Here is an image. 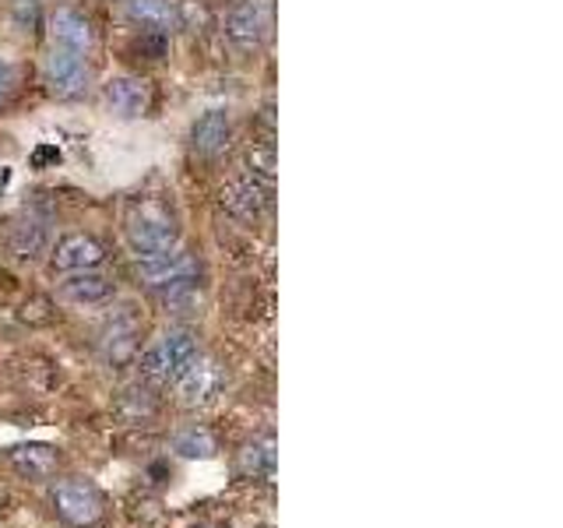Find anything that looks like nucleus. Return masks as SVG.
<instances>
[{
	"instance_id": "nucleus-1",
	"label": "nucleus",
	"mask_w": 563,
	"mask_h": 528,
	"mask_svg": "<svg viewBox=\"0 0 563 528\" xmlns=\"http://www.w3.org/2000/svg\"><path fill=\"white\" fill-rule=\"evenodd\" d=\"M137 282L145 286L155 299H163L166 307H180L190 304L198 296V282H201V268L194 254L173 246L166 254H155V257H141L134 264Z\"/></svg>"
},
{
	"instance_id": "nucleus-2",
	"label": "nucleus",
	"mask_w": 563,
	"mask_h": 528,
	"mask_svg": "<svg viewBox=\"0 0 563 528\" xmlns=\"http://www.w3.org/2000/svg\"><path fill=\"white\" fill-rule=\"evenodd\" d=\"M123 240H128L131 254L137 261L155 257L180 243V226H176V216L166 201L141 198L128 208V216H123Z\"/></svg>"
},
{
	"instance_id": "nucleus-3",
	"label": "nucleus",
	"mask_w": 563,
	"mask_h": 528,
	"mask_svg": "<svg viewBox=\"0 0 563 528\" xmlns=\"http://www.w3.org/2000/svg\"><path fill=\"white\" fill-rule=\"evenodd\" d=\"M198 356V334L187 328H169L141 352V377H145L148 387H173Z\"/></svg>"
},
{
	"instance_id": "nucleus-4",
	"label": "nucleus",
	"mask_w": 563,
	"mask_h": 528,
	"mask_svg": "<svg viewBox=\"0 0 563 528\" xmlns=\"http://www.w3.org/2000/svg\"><path fill=\"white\" fill-rule=\"evenodd\" d=\"M49 510L67 528H92L106 518V493L92 480H60L49 486Z\"/></svg>"
},
{
	"instance_id": "nucleus-5",
	"label": "nucleus",
	"mask_w": 563,
	"mask_h": 528,
	"mask_svg": "<svg viewBox=\"0 0 563 528\" xmlns=\"http://www.w3.org/2000/svg\"><path fill=\"white\" fill-rule=\"evenodd\" d=\"M43 78H46L49 96H57L64 102H75L88 92V85H92V70H88V61L81 57V53L49 46L46 61H43Z\"/></svg>"
},
{
	"instance_id": "nucleus-6",
	"label": "nucleus",
	"mask_w": 563,
	"mask_h": 528,
	"mask_svg": "<svg viewBox=\"0 0 563 528\" xmlns=\"http://www.w3.org/2000/svg\"><path fill=\"white\" fill-rule=\"evenodd\" d=\"M272 187H275L272 180H261V176H254V173H243L222 187V208L240 222H254L268 211Z\"/></svg>"
},
{
	"instance_id": "nucleus-7",
	"label": "nucleus",
	"mask_w": 563,
	"mask_h": 528,
	"mask_svg": "<svg viewBox=\"0 0 563 528\" xmlns=\"http://www.w3.org/2000/svg\"><path fill=\"white\" fill-rule=\"evenodd\" d=\"M173 387H176V398H180V405H187V409H198V405H208V402H216L222 395L225 366L219 360H211V356H198L187 366V374Z\"/></svg>"
},
{
	"instance_id": "nucleus-8",
	"label": "nucleus",
	"mask_w": 563,
	"mask_h": 528,
	"mask_svg": "<svg viewBox=\"0 0 563 528\" xmlns=\"http://www.w3.org/2000/svg\"><path fill=\"white\" fill-rule=\"evenodd\" d=\"M222 35L236 50H257L268 35V11L257 0H233L222 11Z\"/></svg>"
},
{
	"instance_id": "nucleus-9",
	"label": "nucleus",
	"mask_w": 563,
	"mask_h": 528,
	"mask_svg": "<svg viewBox=\"0 0 563 528\" xmlns=\"http://www.w3.org/2000/svg\"><path fill=\"white\" fill-rule=\"evenodd\" d=\"M60 451L49 444H14L4 451V465L25 483H46L60 472Z\"/></svg>"
},
{
	"instance_id": "nucleus-10",
	"label": "nucleus",
	"mask_w": 563,
	"mask_h": 528,
	"mask_svg": "<svg viewBox=\"0 0 563 528\" xmlns=\"http://www.w3.org/2000/svg\"><path fill=\"white\" fill-rule=\"evenodd\" d=\"M49 243V211L29 208L8 229V251L14 261H35Z\"/></svg>"
},
{
	"instance_id": "nucleus-11",
	"label": "nucleus",
	"mask_w": 563,
	"mask_h": 528,
	"mask_svg": "<svg viewBox=\"0 0 563 528\" xmlns=\"http://www.w3.org/2000/svg\"><path fill=\"white\" fill-rule=\"evenodd\" d=\"M137 334H141V324H137V314L131 307H123V314H113L110 321H106L102 334H99L102 360L110 366L131 363L134 352H137Z\"/></svg>"
},
{
	"instance_id": "nucleus-12",
	"label": "nucleus",
	"mask_w": 563,
	"mask_h": 528,
	"mask_svg": "<svg viewBox=\"0 0 563 528\" xmlns=\"http://www.w3.org/2000/svg\"><path fill=\"white\" fill-rule=\"evenodd\" d=\"M49 261L57 272H92L106 264V246L88 233H70V237L57 240Z\"/></svg>"
},
{
	"instance_id": "nucleus-13",
	"label": "nucleus",
	"mask_w": 563,
	"mask_h": 528,
	"mask_svg": "<svg viewBox=\"0 0 563 528\" xmlns=\"http://www.w3.org/2000/svg\"><path fill=\"white\" fill-rule=\"evenodd\" d=\"M49 40L53 46L81 53V57H88V50L96 46L92 25H88V18L75 8H57L49 14Z\"/></svg>"
},
{
	"instance_id": "nucleus-14",
	"label": "nucleus",
	"mask_w": 563,
	"mask_h": 528,
	"mask_svg": "<svg viewBox=\"0 0 563 528\" xmlns=\"http://www.w3.org/2000/svg\"><path fill=\"white\" fill-rule=\"evenodd\" d=\"M152 92H148V81L145 78H134V75H120L106 81V106L123 117V120H134L148 110Z\"/></svg>"
},
{
	"instance_id": "nucleus-15",
	"label": "nucleus",
	"mask_w": 563,
	"mask_h": 528,
	"mask_svg": "<svg viewBox=\"0 0 563 528\" xmlns=\"http://www.w3.org/2000/svg\"><path fill=\"white\" fill-rule=\"evenodd\" d=\"M123 14L152 35H169L173 29H180V8L173 0H123Z\"/></svg>"
},
{
	"instance_id": "nucleus-16",
	"label": "nucleus",
	"mask_w": 563,
	"mask_h": 528,
	"mask_svg": "<svg viewBox=\"0 0 563 528\" xmlns=\"http://www.w3.org/2000/svg\"><path fill=\"white\" fill-rule=\"evenodd\" d=\"M60 296L67 304H78V307H96L106 304L113 296V278L102 275L99 268L92 272H67V278L60 282Z\"/></svg>"
},
{
	"instance_id": "nucleus-17",
	"label": "nucleus",
	"mask_w": 563,
	"mask_h": 528,
	"mask_svg": "<svg viewBox=\"0 0 563 528\" xmlns=\"http://www.w3.org/2000/svg\"><path fill=\"white\" fill-rule=\"evenodd\" d=\"M229 134H233V123H229L225 110H208L194 120L190 128V148L198 152L201 158H216L225 145H229Z\"/></svg>"
},
{
	"instance_id": "nucleus-18",
	"label": "nucleus",
	"mask_w": 563,
	"mask_h": 528,
	"mask_svg": "<svg viewBox=\"0 0 563 528\" xmlns=\"http://www.w3.org/2000/svg\"><path fill=\"white\" fill-rule=\"evenodd\" d=\"M240 472L251 480H275V437L264 433L261 440H251L240 451Z\"/></svg>"
},
{
	"instance_id": "nucleus-19",
	"label": "nucleus",
	"mask_w": 563,
	"mask_h": 528,
	"mask_svg": "<svg viewBox=\"0 0 563 528\" xmlns=\"http://www.w3.org/2000/svg\"><path fill=\"white\" fill-rule=\"evenodd\" d=\"M173 451L180 458H211L219 451V440L205 427H184L173 437Z\"/></svg>"
},
{
	"instance_id": "nucleus-20",
	"label": "nucleus",
	"mask_w": 563,
	"mask_h": 528,
	"mask_svg": "<svg viewBox=\"0 0 563 528\" xmlns=\"http://www.w3.org/2000/svg\"><path fill=\"white\" fill-rule=\"evenodd\" d=\"M246 173L261 176V180H272L275 184V148L264 145V148H254L246 155Z\"/></svg>"
},
{
	"instance_id": "nucleus-21",
	"label": "nucleus",
	"mask_w": 563,
	"mask_h": 528,
	"mask_svg": "<svg viewBox=\"0 0 563 528\" xmlns=\"http://www.w3.org/2000/svg\"><path fill=\"white\" fill-rule=\"evenodd\" d=\"M11 81H14V75H11V67L0 61V102L8 99V92H11Z\"/></svg>"
},
{
	"instance_id": "nucleus-22",
	"label": "nucleus",
	"mask_w": 563,
	"mask_h": 528,
	"mask_svg": "<svg viewBox=\"0 0 563 528\" xmlns=\"http://www.w3.org/2000/svg\"><path fill=\"white\" fill-rule=\"evenodd\" d=\"M201 528H225V525H201Z\"/></svg>"
}]
</instances>
